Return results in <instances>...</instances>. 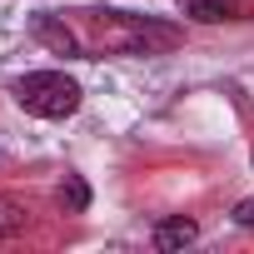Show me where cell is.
<instances>
[{"instance_id": "obj_4", "label": "cell", "mask_w": 254, "mask_h": 254, "mask_svg": "<svg viewBox=\"0 0 254 254\" xmlns=\"http://www.w3.org/2000/svg\"><path fill=\"white\" fill-rule=\"evenodd\" d=\"M60 204H65L70 214H85L90 190H85V180H80V175H65V185H60Z\"/></svg>"}, {"instance_id": "obj_7", "label": "cell", "mask_w": 254, "mask_h": 254, "mask_svg": "<svg viewBox=\"0 0 254 254\" xmlns=\"http://www.w3.org/2000/svg\"><path fill=\"white\" fill-rule=\"evenodd\" d=\"M234 219H239V224H244V229H254V199H244V204H239V209H234Z\"/></svg>"}, {"instance_id": "obj_6", "label": "cell", "mask_w": 254, "mask_h": 254, "mask_svg": "<svg viewBox=\"0 0 254 254\" xmlns=\"http://www.w3.org/2000/svg\"><path fill=\"white\" fill-rule=\"evenodd\" d=\"M40 40H50L55 50H65V55H75V35H70V30H60L55 20H40Z\"/></svg>"}, {"instance_id": "obj_3", "label": "cell", "mask_w": 254, "mask_h": 254, "mask_svg": "<svg viewBox=\"0 0 254 254\" xmlns=\"http://www.w3.org/2000/svg\"><path fill=\"white\" fill-rule=\"evenodd\" d=\"M185 15L199 20V25H214V20L234 15V0H185Z\"/></svg>"}, {"instance_id": "obj_5", "label": "cell", "mask_w": 254, "mask_h": 254, "mask_svg": "<svg viewBox=\"0 0 254 254\" xmlns=\"http://www.w3.org/2000/svg\"><path fill=\"white\" fill-rule=\"evenodd\" d=\"M25 204L20 199H0V234H15V229H25Z\"/></svg>"}, {"instance_id": "obj_1", "label": "cell", "mask_w": 254, "mask_h": 254, "mask_svg": "<svg viewBox=\"0 0 254 254\" xmlns=\"http://www.w3.org/2000/svg\"><path fill=\"white\" fill-rule=\"evenodd\" d=\"M15 100H20V110H30L40 120H65L80 110V85L65 70H35V75L15 80Z\"/></svg>"}, {"instance_id": "obj_2", "label": "cell", "mask_w": 254, "mask_h": 254, "mask_svg": "<svg viewBox=\"0 0 254 254\" xmlns=\"http://www.w3.org/2000/svg\"><path fill=\"white\" fill-rule=\"evenodd\" d=\"M194 234H199V229H194V219H185V214L160 219V224H155V249H165V254H170V249H185V244H194Z\"/></svg>"}]
</instances>
